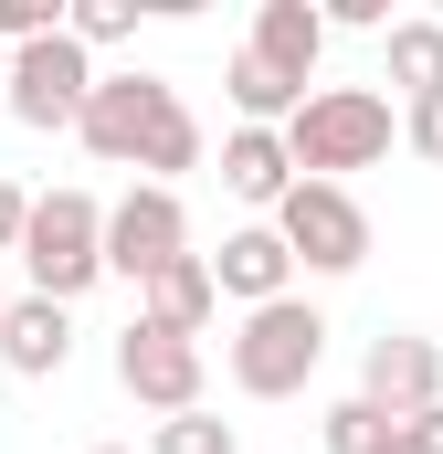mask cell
I'll return each mask as SVG.
<instances>
[{"label": "cell", "mask_w": 443, "mask_h": 454, "mask_svg": "<svg viewBox=\"0 0 443 454\" xmlns=\"http://www.w3.org/2000/svg\"><path fill=\"white\" fill-rule=\"evenodd\" d=\"M275 243L307 275H348V264H369V212L348 201V180H296L275 201Z\"/></svg>", "instance_id": "277c9868"}, {"label": "cell", "mask_w": 443, "mask_h": 454, "mask_svg": "<svg viewBox=\"0 0 443 454\" xmlns=\"http://www.w3.org/2000/svg\"><path fill=\"white\" fill-rule=\"evenodd\" d=\"M391 85L443 96V21H391Z\"/></svg>", "instance_id": "9a60e30c"}, {"label": "cell", "mask_w": 443, "mask_h": 454, "mask_svg": "<svg viewBox=\"0 0 443 454\" xmlns=\"http://www.w3.org/2000/svg\"><path fill=\"white\" fill-rule=\"evenodd\" d=\"M243 53H253V64H264L275 85H296V96H307V74H317V53H328V21H317L307 0H264V11H253V43H243Z\"/></svg>", "instance_id": "8fae6325"}, {"label": "cell", "mask_w": 443, "mask_h": 454, "mask_svg": "<svg viewBox=\"0 0 443 454\" xmlns=\"http://www.w3.org/2000/svg\"><path fill=\"white\" fill-rule=\"evenodd\" d=\"M96 96V64H85V43H64V32H43V43H21V53H0V106L21 116V127H74Z\"/></svg>", "instance_id": "8992f818"}, {"label": "cell", "mask_w": 443, "mask_h": 454, "mask_svg": "<svg viewBox=\"0 0 443 454\" xmlns=\"http://www.w3.org/2000/svg\"><path fill=\"white\" fill-rule=\"evenodd\" d=\"M212 264H201V254H180V264H159V275H148V328H169V339H201V328H212Z\"/></svg>", "instance_id": "5bb4252c"}, {"label": "cell", "mask_w": 443, "mask_h": 454, "mask_svg": "<svg viewBox=\"0 0 443 454\" xmlns=\"http://www.w3.org/2000/svg\"><path fill=\"white\" fill-rule=\"evenodd\" d=\"M190 254V212H180V191H127L106 212V275H127V286H148L159 264H180Z\"/></svg>", "instance_id": "52a82bcc"}, {"label": "cell", "mask_w": 443, "mask_h": 454, "mask_svg": "<svg viewBox=\"0 0 443 454\" xmlns=\"http://www.w3.org/2000/svg\"><path fill=\"white\" fill-rule=\"evenodd\" d=\"M21 212H32V191H11V180H0V254H21Z\"/></svg>", "instance_id": "603a6c76"}, {"label": "cell", "mask_w": 443, "mask_h": 454, "mask_svg": "<svg viewBox=\"0 0 443 454\" xmlns=\"http://www.w3.org/2000/svg\"><path fill=\"white\" fill-rule=\"evenodd\" d=\"M116 391L148 402V412H201V339H169V328H127L116 339Z\"/></svg>", "instance_id": "ba28073f"}, {"label": "cell", "mask_w": 443, "mask_h": 454, "mask_svg": "<svg viewBox=\"0 0 443 454\" xmlns=\"http://www.w3.org/2000/svg\"><path fill=\"white\" fill-rule=\"evenodd\" d=\"M21 264H32V296L74 307L96 275H106V201L96 191H43L21 212Z\"/></svg>", "instance_id": "7a4b0ae2"}, {"label": "cell", "mask_w": 443, "mask_h": 454, "mask_svg": "<svg viewBox=\"0 0 443 454\" xmlns=\"http://www.w3.org/2000/svg\"><path fill=\"white\" fill-rule=\"evenodd\" d=\"M148 454H232V423H212V412H169Z\"/></svg>", "instance_id": "d6986e66"}, {"label": "cell", "mask_w": 443, "mask_h": 454, "mask_svg": "<svg viewBox=\"0 0 443 454\" xmlns=\"http://www.w3.org/2000/svg\"><path fill=\"white\" fill-rule=\"evenodd\" d=\"M201 264H212V296H243V307H275V296H285V275H296V254L275 243V223L222 232V254H201Z\"/></svg>", "instance_id": "30bf717a"}, {"label": "cell", "mask_w": 443, "mask_h": 454, "mask_svg": "<svg viewBox=\"0 0 443 454\" xmlns=\"http://www.w3.org/2000/svg\"><path fill=\"white\" fill-rule=\"evenodd\" d=\"M401 137H412V159H433V169H443V96H412Z\"/></svg>", "instance_id": "ffe728a7"}, {"label": "cell", "mask_w": 443, "mask_h": 454, "mask_svg": "<svg viewBox=\"0 0 443 454\" xmlns=\"http://www.w3.org/2000/svg\"><path fill=\"white\" fill-rule=\"evenodd\" d=\"M275 137H285V169H296V180L369 169V159L391 148V96H369V85H317V96L285 116Z\"/></svg>", "instance_id": "6da1fadb"}, {"label": "cell", "mask_w": 443, "mask_h": 454, "mask_svg": "<svg viewBox=\"0 0 443 454\" xmlns=\"http://www.w3.org/2000/svg\"><path fill=\"white\" fill-rule=\"evenodd\" d=\"M0 359H11L21 380H53V370L74 359V317H64L53 296H0Z\"/></svg>", "instance_id": "7c38bea8"}, {"label": "cell", "mask_w": 443, "mask_h": 454, "mask_svg": "<svg viewBox=\"0 0 443 454\" xmlns=\"http://www.w3.org/2000/svg\"><path fill=\"white\" fill-rule=\"evenodd\" d=\"M222 191H232V201H253V212H275V201L296 191L285 137H275V127H232V137H222Z\"/></svg>", "instance_id": "4fadbf2b"}, {"label": "cell", "mask_w": 443, "mask_h": 454, "mask_svg": "<svg viewBox=\"0 0 443 454\" xmlns=\"http://www.w3.org/2000/svg\"><path fill=\"white\" fill-rule=\"evenodd\" d=\"M359 402H369V412H391V423L433 412V402H443V348L412 339V328L369 339V359H359Z\"/></svg>", "instance_id": "9c48e42d"}, {"label": "cell", "mask_w": 443, "mask_h": 454, "mask_svg": "<svg viewBox=\"0 0 443 454\" xmlns=\"http://www.w3.org/2000/svg\"><path fill=\"white\" fill-rule=\"evenodd\" d=\"M137 169H148V191H169L180 169H201V116L180 106L169 127H159V137H148V159H137Z\"/></svg>", "instance_id": "2e32d148"}, {"label": "cell", "mask_w": 443, "mask_h": 454, "mask_svg": "<svg viewBox=\"0 0 443 454\" xmlns=\"http://www.w3.org/2000/svg\"><path fill=\"white\" fill-rule=\"evenodd\" d=\"M96 454H127V444H96Z\"/></svg>", "instance_id": "cb8c5ba5"}, {"label": "cell", "mask_w": 443, "mask_h": 454, "mask_svg": "<svg viewBox=\"0 0 443 454\" xmlns=\"http://www.w3.org/2000/svg\"><path fill=\"white\" fill-rule=\"evenodd\" d=\"M317 434H328V454H391V412H369V402L348 391V402H338Z\"/></svg>", "instance_id": "e0dca14e"}, {"label": "cell", "mask_w": 443, "mask_h": 454, "mask_svg": "<svg viewBox=\"0 0 443 454\" xmlns=\"http://www.w3.org/2000/svg\"><path fill=\"white\" fill-rule=\"evenodd\" d=\"M317 359H328V317H317L307 296L243 307V328H232V391L285 402V391H307V380H317Z\"/></svg>", "instance_id": "3957f363"}, {"label": "cell", "mask_w": 443, "mask_h": 454, "mask_svg": "<svg viewBox=\"0 0 443 454\" xmlns=\"http://www.w3.org/2000/svg\"><path fill=\"white\" fill-rule=\"evenodd\" d=\"M180 116V85L169 74H96V96H85V116H74V137L106 159V169H137L148 159V137Z\"/></svg>", "instance_id": "5b68a950"}, {"label": "cell", "mask_w": 443, "mask_h": 454, "mask_svg": "<svg viewBox=\"0 0 443 454\" xmlns=\"http://www.w3.org/2000/svg\"><path fill=\"white\" fill-rule=\"evenodd\" d=\"M317 21H328V32H380V21H391V0H328Z\"/></svg>", "instance_id": "7402d4cb"}, {"label": "cell", "mask_w": 443, "mask_h": 454, "mask_svg": "<svg viewBox=\"0 0 443 454\" xmlns=\"http://www.w3.org/2000/svg\"><path fill=\"white\" fill-rule=\"evenodd\" d=\"M127 32H137V0H85V11H64V43H85V53H96V43H127Z\"/></svg>", "instance_id": "ac0fdd59"}, {"label": "cell", "mask_w": 443, "mask_h": 454, "mask_svg": "<svg viewBox=\"0 0 443 454\" xmlns=\"http://www.w3.org/2000/svg\"><path fill=\"white\" fill-rule=\"evenodd\" d=\"M391 454H443V402L412 412V423H391Z\"/></svg>", "instance_id": "44dd1931"}]
</instances>
